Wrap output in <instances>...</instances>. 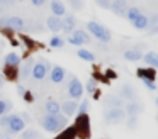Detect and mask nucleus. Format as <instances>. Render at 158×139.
Segmentation results:
<instances>
[{
    "label": "nucleus",
    "instance_id": "obj_1",
    "mask_svg": "<svg viewBox=\"0 0 158 139\" xmlns=\"http://www.w3.org/2000/svg\"><path fill=\"white\" fill-rule=\"evenodd\" d=\"M41 127L48 132H60L63 127H66L68 121L63 114H46L41 117Z\"/></svg>",
    "mask_w": 158,
    "mask_h": 139
},
{
    "label": "nucleus",
    "instance_id": "obj_2",
    "mask_svg": "<svg viewBox=\"0 0 158 139\" xmlns=\"http://www.w3.org/2000/svg\"><path fill=\"white\" fill-rule=\"evenodd\" d=\"M87 29H89V32L92 34L95 39H99L100 43H109L110 37H112V34H110V31L107 29V27H104L102 24L95 22V20H92V22L87 24Z\"/></svg>",
    "mask_w": 158,
    "mask_h": 139
},
{
    "label": "nucleus",
    "instance_id": "obj_3",
    "mask_svg": "<svg viewBox=\"0 0 158 139\" xmlns=\"http://www.w3.org/2000/svg\"><path fill=\"white\" fill-rule=\"evenodd\" d=\"M75 129H77V136L82 139H89L90 137V132H92V129H90V117L89 114H78L75 119Z\"/></svg>",
    "mask_w": 158,
    "mask_h": 139
},
{
    "label": "nucleus",
    "instance_id": "obj_4",
    "mask_svg": "<svg viewBox=\"0 0 158 139\" xmlns=\"http://www.w3.org/2000/svg\"><path fill=\"white\" fill-rule=\"evenodd\" d=\"M26 26L24 19L19 15H0V27H7L14 31H22Z\"/></svg>",
    "mask_w": 158,
    "mask_h": 139
},
{
    "label": "nucleus",
    "instance_id": "obj_5",
    "mask_svg": "<svg viewBox=\"0 0 158 139\" xmlns=\"http://www.w3.org/2000/svg\"><path fill=\"white\" fill-rule=\"evenodd\" d=\"M104 119L107 124H119L126 119V110L123 107H110L104 112Z\"/></svg>",
    "mask_w": 158,
    "mask_h": 139
},
{
    "label": "nucleus",
    "instance_id": "obj_6",
    "mask_svg": "<svg viewBox=\"0 0 158 139\" xmlns=\"http://www.w3.org/2000/svg\"><path fill=\"white\" fill-rule=\"evenodd\" d=\"M49 71V64L46 59H39V61H34V66H32V73L31 76L34 78L36 81H41L46 78V75H48Z\"/></svg>",
    "mask_w": 158,
    "mask_h": 139
},
{
    "label": "nucleus",
    "instance_id": "obj_7",
    "mask_svg": "<svg viewBox=\"0 0 158 139\" xmlns=\"http://www.w3.org/2000/svg\"><path fill=\"white\" fill-rule=\"evenodd\" d=\"M7 132L9 134H17V132H22L26 129V121L21 117V115H10V122H9L7 127Z\"/></svg>",
    "mask_w": 158,
    "mask_h": 139
},
{
    "label": "nucleus",
    "instance_id": "obj_8",
    "mask_svg": "<svg viewBox=\"0 0 158 139\" xmlns=\"http://www.w3.org/2000/svg\"><path fill=\"white\" fill-rule=\"evenodd\" d=\"M83 92H85L83 85L80 83V80H77V78L73 76V78H72V81H70V85H68V95L72 97V100H77V98H82Z\"/></svg>",
    "mask_w": 158,
    "mask_h": 139
},
{
    "label": "nucleus",
    "instance_id": "obj_9",
    "mask_svg": "<svg viewBox=\"0 0 158 139\" xmlns=\"http://www.w3.org/2000/svg\"><path fill=\"white\" fill-rule=\"evenodd\" d=\"M127 7H129L127 0H112V3H110V10L119 17H126Z\"/></svg>",
    "mask_w": 158,
    "mask_h": 139
},
{
    "label": "nucleus",
    "instance_id": "obj_10",
    "mask_svg": "<svg viewBox=\"0 0 158 139\" xmlns=\"http://www.w3.org/2000/svg\"><path fill=\"white\" fill-rule=\"evenodd\" d=\"M32 66H34V59H32V58H27V59L24 61V64L19 66V78H21V80H27L32 73Z\"/></svg>",
    "mask_w": 158,
    "mask_h": 139
},
{
    "label": "nucleus",
    "instance_id": "obj_11",
    "mask_svg": "<svg viewBox=\"0 0 158 139\" xmlns=\"http://www.w3.org/2000/svg\"><path fill=\"white\" fill-rule=\"evenodd\" d=\"M136 88L133 87V85H129V83H126V85H123L121 87V98L123 100H127V102H133V100H136Z\"/></svg>",
    "mask_w": 158,
    "mask_h": 139
},
{
    "label": "nucleus",
    "instance_id": "obj_12",
    "mask_svg": "<svg viewBox=\"0 0 158 139\" xmlns=\"http://www.w3.org/2000/svg\"><path fill=\"white\" fill-rule=\"evenodd\" d=\"M66 76V71L63 66H60V64H55L51 70V73H49V78H51L53 83H61L63 80H65Z\"/></svg>",
    "mask_w": 158,
    "mask_h": 139
},
{
    "label": "nucleus",
    "instance_id": "obj_13",
    "mask_svg": "<svg viewBox=\"0 0 158 139\" xmlns=\"http://www.w3.org/2000/svg\"><path fill=\"white\" fill-rule=\"evenodd\" d=\"M78 136H77V129L75 125H66V127H63L61 131H60V134H56L53 139H77Z\"/></svg>",
    "mask_w": 158,
    "mask_h": 139
},
{
    "label": "nucleus",
    "instance_id": "obj_14",
    "mask_svg": "<svg viewBox=\"0 0 158 139\" xmlns=\"http://www.w3.org/2000/svg\"><path fill=\"white\" fill-rule=\"evenodd\" d=\"M46 26H48V29L51 31V32H60L61 27H63V19L58 15H51L46 20Z\"/></svg>",
    "mask_w": 158,
    "mask_h": 139
},
{
    "label": "nucleus",
    "instance_id": "obj_15",
    "mask_svg": "<svg viewBox=\"0 0 158 139\" xmlns=\"http://www.w3.org/2000/svg\"><path fill=\"white\" fill-rule=\"evenodd\" d=\"M124 110H126V114L127 115H139L141 112L144 110V107H143V104L141 102H129V104L124 107Z\"/></svg>",
    "mask_w": 158,
    "mask_h": 139
},
{
    "label": "nucleus",
    "instance_id": "obj_16",
    "mask_svg": "<svg viewBox=\"0 0 158 139\" xmlns=\"http://www.w3.org/2000/svg\"><path fill=\"white\" fill-rule=\"evenodd\" d=\"M51 12L53 15H58V17H65L66 15V7L61 0H51Z\"/></svg>",
    "mask_w": 158,
    "mask_h": 139
},
{
    "label": "nucleus",
    "instance_id": "obj_17",
    "mask_svg": "<svg viewBox=\"0 0 158 139\" xmlns=\"http://www.w3.org/2000/svg\"><path fill=\"white\" fill-rule=\"evenodd\" d=\"M136 75L141 78V80H151V81H155V78H156L155 68H151V66H148V68H139V70L136 71Z\"/></svg>",
    "mask_w": 158,
    "mask_h": 139
},
{
    "label": "nucleus",
    "instance_id": "obj_18",
    "mask_svg": "<svg viewBox=\"0 0 158 139\" xmlns=\"http://www.w3.org/2000/svg\"><path fill=\"white\" fill-rule=\"evenodd\" d=\"M77 108H78V104H77L75 100H66L65 104L61 105V114L66 115V117H70V115H73L77 112Z\"/></svg>",
    "mask_w": 158,
    "mask_h": 139
},
{
    "label": "nucleus",
    "instance_id": "obj_19",
    "mask_svg": "<svg viewBox=\"0 0 158 139\" xmlns=\"http://www.w3.org/2000/svg\"><path fill=\"white\" fill-rule=\"evenodd\" d=\"M75 24H77V19H75V15H65V19H63V27H61V31H65L66 34H70V32H73L75 31Z\"/></svg>",
    "mask_w": 158,
    "mask_h": 139
},
{
    "label": "nucleus",
    "instance_id": "obj_20",
    "mask_svg": "<svg viewBox=\"0 0 158 139\" xmlns=\"http://www.w3.org/2000/svg\"><path fill=\"white\" fill-rule=\"evenodd\" d=\"M143 61L148 64V66L155 68L156 70L158 68V53H155V51H148V53L143 54Z\"/></svg>",
    "mask_w": 158,
    "mask_h": 139
},
{
    "label": "nucleus",
    "instance_id": "obj_21",
    "mask_svg": "<svg viewBox=\"0 0 158 139\" xmlns=\"http://www.w3.org/2000/svg\"><path fill=\"white\" fill-rule=\"evenodd\" d=\"M148 22H150V19H148V15H144V14H139V15L136 17V19L133 20V27L138 31H144L148 27Z\"/></svg>",
    "mask_w": 158,
    "mask_h": 139
},
{
    "label": "nucleus",
    "instance_id": "obj_22",
    "mask_svg": "<svg viewBox=\"0 0 158 139\" xmlns=\"http://www.w3.org/2000/svg\"><path fill=\"white\" fill-rule=\"evenodd\" d=\"M124 59L136 63V61L143 59V53H141L139 49H127V51H124Z\"/></svg>",
    "mask_w": 158,
    "mask_h": 139
},
{
    "label": "nucleus",
    "instance_id": "obj_23",
    "mask_svg": "<svg viewBox=\"0 0 158 139\" xmlns=\"http://www.w3.org/2000/svg\"><path fill=\"white\" fill-rule=\"evenodd\" d=\"M44 110L46 114H61V105L56 100H48L44 104Z\"/></svg>",
    "mask_w": 158,
    "mask_h": 139
},
{
    "label": "nucleus",
    "instance_id": "obj_24",
    "mask_svg": "<svg viewBox=\"0 0 158 139\" xmlns=\"http://www.w3.org/2000/svg\"><path fill=\"white\" fill-rule=\"evenodd\" d=\"M5 64L7 66H21V56L17 53H7L5 54Z\"/></svg>",
    "mask_w": 158,
    "mask_h": 139
},
{
    "label": "nucleus",
    "instance_id": "obj_25",
    "mask_svg": "<svg viewBox=\"0 0 158 139\" xmlns=\"http://www.w3.org/2000/svg\"><path fill=\"white\" fill-rule=\"evenodd\" d=\"M146 31H148V34H158V14H153V15L150 17Z\"/></svg>",
    "mask_w": 158,
    "mask_h": 139
},
{
    "label": "nucleus",
    "instance_id": "obj_26",
    "mask_svg": "<svg viewBox=\"0 0 158 139\" xmlns=\"http://www.w3.org/2000/svg\"><path fill=\"white\" fill-rule=\"evenodd\" d=\"M73 37H75V39H78L82 44L90 43V36H89V32H85V31H82V29H75V31H73Z\"/></svg>",
    "mask_w": 158,
    "mask_h": 139
},
{
    "label": "nucleus",
    "instance_id": "obj_27",
    "mask_svg": "<svg viewBox=\"0 0 158 139\" xmlns=\"http://www.w3.org/2000/svg\"><path fill=\"white\" fill-rule=\"evenodd\" d=\"M77 56H78L80 59H85V61H95V54L89 49H78L77 51Z\"/></svg>",
    "mask_w": 158,
    "mask_h": 139
},
{
    "label": "nucleus",
    "instance_id": "obj_28",
    "mask_svg": "<svg viewBox=\"0 0 158 139\" xmlns=\"http://www.w3.org/2000/svg\"><path fill=\"white\" fill-rule=\"evenodd\" d=\"M17 68L19 66H7L5 64V70H4V75L7 80H15V76H17Z\"/></svg>",
    "mask_w": 158,
    "mask_h": 139
},
{
    "label": "nucleus",
    "instance_id": "obj_29",
    "mask_svg": "<svg viewBox=\"0 0 158 139\" xmlns=\"http://www.w3.org/2000/svg\"><path fill=\"white\" fill-rule=\"evenodd\" d=\"M107 105L109 107H123V98H121V95H110L107 98Z\"/></svg>",
    "mask_w": 158,
    "mask_h": 139
},
{
    "label": "nucleus",
    "instance_id": "obj_30",
    "mask_svg": "<svg viewBox=\"0 0 158 139\" xmlns=\"http://www.w3.org/2000/svg\"><path fill=\"white\" fill-rule=\"evenodd\" d=\"M141 14V10L138 9V7H127V12H126V19L129 20V22H133L134 19H136L138 15Z\"/></svg>",
    "mask_w": 158,
    "mask_h": 139
},
{
    "label": "nucleus",
    "instance_id": "obj_31",
    "mask_svg": "<svg viewBox=\"0 0 158 139\" xmlns=\"http://www.w3.org/2000/svg\"><path fill=\"white\" fill-rule=\"evenodd\" d=\"M12 110V102L10 100H2L0 98V115H5Z\"/></svg>",
    "mask_w": 158,
    "mask_h": 139
},
{
    "label": "nucleus",
    "instance_id": "obj_32",
    "mask_svg": "<svg viewBox=\"0 0 158 139\" xmlns=\"http://www.w3.org/2000/svg\"><path fill=\"white\" fill-rule=\"evenodd\" d=\"M21 139H38V132L34 131V129H27V131H22V136Z\"/></svg>",
    "mask_w": 158,
    "mask_h": 139
},
{
    "label": "nucleus",
    "instance_id": "obj_33",
    "mask_svg": "<svg viewBox=\"0 0 158 139\" xmlns=\"http://www.w3.org/2000/svg\"><path fill=\"white\" fill-rule=\"evenodd\" d=\"M63 44H65V41H63L60 36H53L51 41H49V46L51 47H61Z\"/></svg>",
    "mask_w": 158,
    "mask_h": 139
},
{
    "label": "nucleus",
    "instance_id": "obj_34",
    "mask_svg": "<svg viewBox=\"0 0 158 139\" xmlns=\"http://www.w3.org/2000/svg\"><path fill=\"white\" fill-rule=\"evenodd\" d=\"M83 88H85V90L89 92V93H94V92H95V88H97V80H95V78L89 80V81H87V85H85Z\"/></svg>",
    "mask_w": 158,
    "mask_h": 139
},
{
    "label": "nucleus",
    "instance_id": "obj_35",
    "mask_svg": "<svg viewBox=\"0 0 158 139\" xmlns=\"http://www.w3.org/2000/svg\"><path fill=\"white\" fill-rule=\"evenodd\" d=\"M89 100H87V98H83L82 100V104L78 105V108H77V112H78V114H87V112H89Z\"/></svg>",
    "mask_w": 158,
    "mask_h": 139
},
{
    "label": "nucleus",
    "instance_id": "obj_36",
    "mask_svg": "<svg viewBox=\"0 0 158 139\" xmlns=\"http://www.w3.org/2000/svg\"><path fill=\"white\" fill-rule=\"evenodd\" d=\"M68 3L73 10H82L83 9V0H68Z\"/></svg>",
    "mask_w": 158,
    "mask_h": 139
},
{
    "label": "nucleus",
    "instance_id": "obj_37",
    "mask_svg": "<svg viewBox=\"0 0 158 139\" xmlns=\"http://www.w3.org/2000/svg\"><path fill=\"white\" fill-rule=\"evenodd\" d=\"M138 125V115H129V119H127V129H136Z\"/></svg>",
    "mask_w": 158,
    "mask_h": 139
},
{
    "label": "nucleus",
    "instance_id": "obj_38",
    "mask_svg": "<svg viewBox=\"0 0 158 139\" xmlns=\"http://www.w3.org/2000/svg\"><path fill=\"white\" fill-rule=\"evenodd\" d=\"M95 3L100 7V9H110V3H112V0H95Z\"/></svg>",
    "mask_w": 158,
    "mask_h": 139
},
{
    "label": "nucleus",
    "instance_id": "obj_39",
    "mask_svg": "<svg viewBox=\"0 0 158 139\" xmlns=\"http://www.w3.org/2000/svg\"><path fill=\"white\" fill-rule=\"evenodd\" d=\"M9 122H10V115H0V127H7Z\"/></svg>",
    "mask_w": 158,
    "mask_h": 139
},
{
    "label": "nucleus",
    "instance_id": "obj_40",
    "mask_svg": "<svg viewBox=\"0 0 158 139\" xmlns=\"http://www.w3.org/2000/svg\"><path fill=\"white\" fill-rule=\"evenodd\" d=\"M143 83H144V87L150 88V90H156V83H155V81H151V80H143Z\"/></svg>",
    "mask_w": 158,
    "mask_h": 139
},
{
    "label": "nucleus",
    "instance_id": "obj_41",
    "mask_svg": "<svg viewBox=\"0 0 158 139\" xmlns=\"http://www.w3.org/2000/svg\"><path fill=\"white\" fill-rule=\"evenodd\" d=\"M15 0H0V7H12Z\"/></svg>",
    "mask_w": 158,
    "mask_h": 139
},
{
    "label": "nucleus",
    "instance_id": "obj_42",
    "mask_svg": "<svg viewBox=\"0 0 158 139\" xmlns=\"http://www.w3.org/2000/svg\"><path fill=\"white\" fill-rule=\"evenodd\" d=\"M68 43H70V44H73V46H82V43H80L78 39H75L73 36H70V37H68Z\"/></svg>",
    "mask_w": 158,
    "mask_h": 139
},
{
    "label": "nucleus",
    "instance_id": "obj_43",
    "mask_svg": "<svg viewBox=\"0 0 158 139\" xmlns=\"http://www.w3.org/2000/svg\"><path fill=\"white\" fill-rule=\"evenodd\" d=\"M31 3H32V5H36V7H41V5H44V3H46V0H31Z\"/></svg>",
    "mask_w": 158,
    "mask_h": 139
},
{
    "label": "nucleus",
    "instance_id": "obj_44",
    "mask_svg": "<svg viewBox=\"0 0 158 139\" xmlns=\"http://www.w3.org/2000/svg\"><path fill=\"white\" fill-rule=\"evenodd\" d=\"M22 98H24V100H29V102H32V95L29 93V92H26V93L22 95Z\"/></svg>",
    "mask_w": 158,
    "mask_h": 139
},
{
    "label": "nucleus",
    "instance_id": "obj_45",
    "mask_svg": "<svg viewBox=\"0 0 158 139\" xmlns=\"http://www.w3.org/2000/svg\"><path fill=\"white\" fill-rule=\"evenodd\" d=\"M17 92H19V95H24V93H26V88L22 87V85H19V87H17Z\"/></svg>",
    "mask_w": 158,
    "mask_h": 139
},
{
    "label": "nucleus",
    "instance_id": "obj_46",
    "mask_svg": "<svg viewBox=\"0 0 158 139\" xmlns=\"http://www.w3.org/2000/svg\"><path fill=\"white\" fill-rule=\"evenodd\" d=\"M107 78H116V73L112 70H107Z\"/></svg>",
    "mask_w": 158,
    "mask_h": 139
},
{
    "label": "nucleus",
    "instance_id": "obj_47",
    "mask_svg": "<svg viewBox=\"0 0 158 139\" xmlns=\"http://www.w3.org/2000/svg\"><path fill=\"white\" fill-rule=\"evenodd\" d=\"M21 117L24 119V121H29V119H31V117H29V114H27V112H22V114H21Z\"/></svg>",
    "mask_w": 158,
    "mask_h": 139
},
{
    "label": "nucleus",
    "instance_id": "obj_48",
    "mask_svg": "<svg viewBox=\"0 0 158 139\" xmlns=\"http://www.w3.org/2000/svg\"><path fill=\"white\" fill-rule=\"evenodd\" d=\"M2 85H4V76L0 75V88H2Z\"/></svg>",
    "mask_w": 158,
    "mask_h": 139
},
{
    "label": "nucleus",
    "instance_id": "obj_49",
    "mask_svg": "<svg viewBox=\"0 0 158 139\" xmlns=\"http://www.w3.org/2000/svg\"><path fill=\"white\" fill-rule=\"evenodd\" d=\"M156 107H158V98H156Z\"/></svg>",
    "mask_w": 158,
    "mask_h": 139
},
{
    "label": "nucleus",
    "instance_id": "obj_50",
    "mask_svg": "<svg viewBox=\"0 0 158 139\" xmlns=\"http://www.w3.org/2000/svg\"><path fill=\"white\" fill-rule=\"evenodd\" d=\"M17 2H24V0H17Z\"/></svg>",
    "mask_w": 158,
    "mask_h": 139
},
{
    "label": "nucleus",
    "instance_id": "obj_51",
    "mask_svg": "<svg viewBox=\"0 0 158 139\" xmlns=\"http://www.w3.org/2000/svg\"><path fill=\"white\" fill-rule=\"evenodd\" d=\"M5 139H10V137H5Z\"/></svg>",
    "mask_w": 158,
    "mask_h": 139
}]
</instances>
